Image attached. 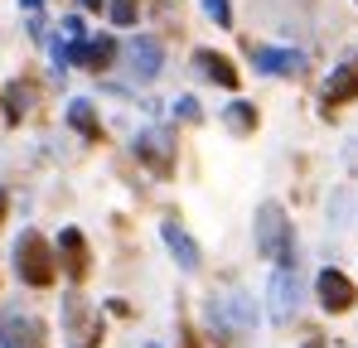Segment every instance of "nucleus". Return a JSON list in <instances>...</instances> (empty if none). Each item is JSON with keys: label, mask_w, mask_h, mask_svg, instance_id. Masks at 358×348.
I'll list each match as a JSON object with an SVG mask.
<instances>
[{"label": "nucleus", "mask_w": 358, "mask_h": 348, "mask_svg": "<svg viewBox=\"0 0 358 348\" xmlns=\"http://www.w3.org/2000/svg\"><path fill=\"white\" fill-rule=\"evenodd\" d=\"M15 271H20L24 286H39V290L54 281L59 266H54V252H49V242H44L39 232H24V237L15 242Z\"/></svg>", "instance_id": "nucleus-1"}, {"label": "nucleus", "mask_w": 358, "mask_h": 348, "mask_svg": "<svg viewBox=\"0 0 358 348\" xmlns=\"http://www.w3.org/2000/svg\"><path fill=\"white\" fill-rule=\"evenodd\" d=\"M257 252L262 256H291V228H286V213L281 203H262L257 208Z\"/></svg>", "instance_id": "nucleus-3"}, {"label": "nucleus", "mask_w": 358, "mask_h": 348, "mask_svg": "<svg viewBox=\"0 0 358 348\" xmlns=\"http://www.w3.org/2000/svg\"><path fill=\"white\" fill-rule=\"evenodd\" d=\"M194 68H199L208 82H218V87H238V68H233V58L218 54V49H194Z\"/></svg>", "instance_id": "nucleus-7"}, {"label": "nucleus", "mask_w": 358, "mask_h": 348, "mask_svg": "<svg viewBox=\"0 0 358 348\" xmlns=\"http://www.w3.org/2000/svg\"><path fill=\"white\" fill-rule=\"evenodd\" d=\"M5 213H10V198H5V189H0V223H5Z\"/></svg>", "instance_id": "nucleus-21"}, {"label": "nucleus", "mask_w": 358, "mask_h": 348, "mask_svg": "<svg viewBox=\"0 0 358 348\" xmlns=\"http://www.w3.org/2000/svg\"><path fill=\"white\" fill-rule=\"evenodd\" d=\"M223 116H228V131H238V136H252L257 131V107L252 102H233Z\"/></svg>", "instance_id": "nucleus-16"}, {"label": "nucleus", "mask_w": 358, "mask_h": 348, "mask_svg": "<svg viewBox=\"0 0 358 348\" xmlns=\"http://www.w3.org/2000/svg\"><path fill=\"white\" fill-rule=\"evenodd\" d=\"M112 24H136V5L131 0H112Z\"/></svg>", "instance_id": "nucleus-18"}, {"label": "nucleus", "mask_w": 358, "mask_h": 348, "mask_svg": "<svg viewBox=\"0 0 358 348\" xmlns=\"http://www.w3.org/2000/svg\"><path fill=\"white\" fill-rule=\"evenodd\" d=\"M175 116H179V121H199V97H179Z\"/></svg>", "instance_id": "nucleus-19"}, {"label": "nucleus", "mask_w": 358, "mask_h": 348, "mask_svg": "<svg viewBox=\"0 0 358 348\" xmlns=\"http://www.w3.org/2000/svg\"><path fill=\"white\" fill-rule=\"evenodd\" d=\"M300 290H305V286H300L296 261L281 256L276 271H271V290H266V305H271V319H276V324H286V319L300 310Z\"/></svg>", "instance_id": "nucleus-2"}, {"label": "nucleus", "mask_w": 358, "mask_h": 348, "mask_svg": "<svg viewBox=\"0 0 358 348\" xmlns=\"http://www.w3.org/2000/svg\"><path fill=\"white\" fill-rule=\"evenodd\" d=\"M112 58H117V39H107V34H87L78 68H87V73H107V68H112Z\"/></svg>", "instance_id": "nucleus-12"}, {"label": "nucleus", "mask_w": 358, "mask_h": 348, "mask_svg": "<svg viewBox=\"0 0 358 348\" xmlns=\"http://www.w3.org/2000/svg\"><path fill=\"white\" fill-rule=\"evenodd\" d=\"M78 5H83V10H97V5H102V0H78Z\"/></svg>", "instance_id": "nucleus-22"}, {"label": "nucleus", "mask_w": 358, "mask_h": 348, "mask_svg": "<svg viewBox=\"0 0 358 348\" xmlns=\"http://www.w3.org/2000/svg\"><path fill=\"white\" fill-rule=\"evenodd\" d=\"M136 150H141V160L150 165V170H170V150H175V140H170V131L160 126V131H141V140H136Z\"/></svg>", "instance_id": "nucleus-9"}, {"label": "nucleus", "mask_w": 358, "mask_h": 348, "mask_svg": "<svg viewBox=\"0 0 358 348\" xmlns=\"http://www.w3.org/2000/svg\"><path fill=\"white\" fill-rule=\"evenodd\" d=\"M160 237H165V247L175 252V261L184 266V271H194V266H199V247L184 237V228H179V223H165V228H160Z\"/></svg>", "instance_id": "nucleus-13"}, {"label": "nucleus", "mask_w": 358, "mask_h": 348, "mask_svg": "<svg viewBox=\"0 0 358 348\" xmlns=\"http://www.w3.org/2000/svg\"><path fill=\"white\" fill-rule=\"evenodd\" d=\"M59 252H63V271H68L73 281H83V276H87V242H83V232L63 228L59 232Z\"/></svg>", "instance_id": "nucleus-10"}, {"label": "nucleus", "mask_w": 358, "mask_h": 348, "mask_svg": "<svg viewBox=\"0 0 358 348\" xmlns=\"http://www.w3.org/2000/svg\"><path fill=\"white\" fill-rule=\"evenodd\" d=\"M63 39H87V24H83L78 15H68V20H63Z\"/></svg>", "instance_id": "nucleus-20"}, {"label": "nucleus", "mask_w": 358, "mask_h": 348, "mask_svg": "<svg viewBox=\"0 0 358 348\" xmlns=\"http://www.w3.org/2000/svg\"><path fill=\"white\" fill-rule=\"evenodd\" d=\"M131 68H136L141 82H150V78L165 68V49H160L155 39H131Z\"/></svg>", "instance_id": "nucleus-11"}, {"label": "nucleus", "mask_w": 358, "mask_h": 348, "mask_svg": "<svg viewBox=\"0 0 358 348\" xmlns=\"http://www.w3.org/2000/svg\"><path fill=\"white\" fill-rule=\"evenodd\" d=\"M0 348H44V324L29 314H0Z\"/></svg>", "instance_id": "nucleus-5"}, {"label": "nucleus", "mask_w": 358, "mask_h": 348, "mask_svg": "<svg viewBox=\"0 0 358 348\" xmlns=\"http://www.w3.org/2000/svg\"><path fill=\"white\" fill-rule=\"evenodd\" d=\"M257 68L271 73V78H296V73L310 68V58L300 49H257Z\"/></svg>", "instance_id": "nucleus-6"}, {"label": "nucleus", "mask_w": 358, "mask_h": 348, "mask_svg": "<svg viewBox=\"0 0 358 348\" xmlns=\"http://www.w3.org/2000/svg\"><path fill=\"white\" fill-rule=\"evenodd\" d=\"M324 97H329V102H344V97H358V58H349L344 68H334V78H329Z\"/></svg>", "instance_id": "nucleus-14"}, {"label": "nucleus", "mask_w": 358, "mask_h": 348, "mask_svg": "<svg viewBox=\"0 0 358 348\" xmlns=\"http://www.w3.org/2000/svg\"><path fill=\"white\" fill-rule=\"evenodd\" d=\"M68 126H73V131H83L87 140L97 136V112H92V102H87V97H73V102H68Z\"/></svg>", "instance_id": "nucleus-15"}, {"label": "nucleus", "mask_w": 358, "mask_h": 348, "mask_svg": "<svg viewBox=\"0 0 358 348\" xmlns=\"http://www.w3.org/2000/svg\"><path fill=\"white\" fill-rule=\"evenodd\" d=\"M24 5H29V10H39V5H44V0H24Z\"/></svg>", "instance_id": "nucleus-23"}, {"label": "nucleus", "mask_w": 358, "mask_h": 348, "mask_svg": "<svg viewBox=\"0 0 358 348\" xmlns=\"http://www.w3.org/2000/svg\"><path fill=\"white\" fill-rule=\"evenodd\" d=\"M315 295H320V305H324L329 314H349L354 300H358L354 281H349L344 271H334V266H324V271L315 276Z\"/></svg>", "instance_id": "nucleus-4"}, {"label": "nucleus", "mask_w": 358, "mask_h": 348, "mask_svg": "<svg viewBox=\"0 0 358 348\" xmlns=\"http://www.w3.org/2000/svg\"><path fill=\"white\" fill-rule=\"evenodd\" d=\"M213 305H218V319H223L228 329H242V334H247V329L257 324V314H252V300H247L242 290H223Z\"/></svg>", "instance_id": "nucleus-8"}, {"label": "nucleus", "mask_w": 358, "mask_h": 348, "mask_svg": "<svg viewBox=\"0 0 358 348\" xmlns=\"http://www.w3.org/2000/svg\"><path fill=\"white\" fill-rule=\"evenodd\" d=\"M203 15H208L218 29H233V0H203Z\"/></svg>", "instance_id": "nucleus-17"}]
</instances>
